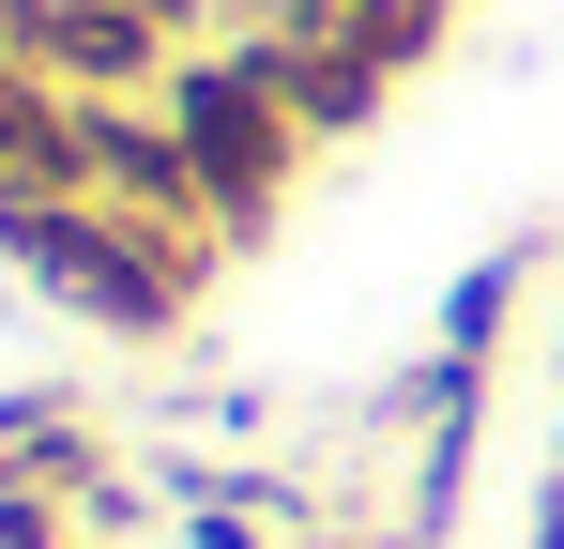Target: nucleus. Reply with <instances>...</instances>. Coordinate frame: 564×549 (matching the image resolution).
I'll list each match as a JSON object with an SVG mask.
<instances>
[{"mask_svg": "<svg viewBox=\"0 0 564 549\" xmlns=\"http://www.w3.org/2000/svg\"><path fill=\"white\" fill-rule=\"evenodd\" d=\"M153 107L184 122L198 183H214V229H229V245H260V229H275V198H290V169H305V107L275 92V62L229 31V46H198Z\"/></svg>", "mask_w": 564, "mask_h": 549, "instance_id": "2", "label": "nucleus"}, {"mask_svg": "<svg viewBox=\"0 0 564 549\" xmlns=\"http://www.w3.org/2000/svg\"><path fill=\"white\" fill-rule=\"evenodd\" d=\"M260 62H275V92L305 107V138H367L381 92H397L381 62H351V46H260Z\"/></svg>", "mask_w": 564, "mask_h": 549, "instance_id": "4", "label": "nucleus"}, {"mask_svg": "<svg viewBox=\"0 0 564 549\" xmlns=\"http://www.w3.org/2000/svg\"><path fill=\"white\" fill-rule=\"evenodd\" d=\"M0 260L31 274L46 305H77L93 336H169L214 245H169V229H138L107 198H0Z\"/></svg>", "mask_w": 564, "mask_h": 549, "instance_id": "1", "label": "nucleus"}, {"mask_svg": "<svg viewBox=\"0 0 564 549\" xmlns=\"http://www.w3.org/2000/svg\"><path fill=\"white\" fill-rule=\"evenodd\" d=\"M0 46L31 77H62L77 107H138V92L184 77V31L138 15V0H0Z\"/></svg>", "mask_w": 564, "mask_h": 549, "instance_id": "3", "label": "nucleus"}, {"mask_svg": "<svg viewBox=\"0 0 564 549\" xmlns=\"http://www.w3.org/2000/svg\"><path fill=\"white\" fill-rule=\"evenodd\" d=\"M503 305H519V260L458 274V290H443V352H458V366H488V336H503Z\"/></svg>", "mask_w": 564, "mask_h": 549, "instance_id": "5", "label": "nucleus"}]
</instances>
